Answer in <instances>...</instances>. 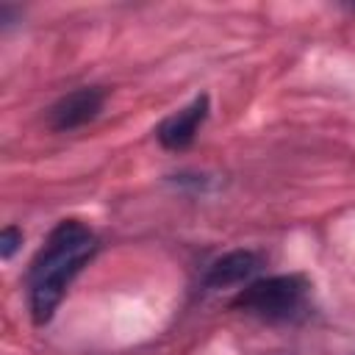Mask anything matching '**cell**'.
<instances>
[{"mask_svg":"<svg viewBox=\"0 0 355 355\" xmlns=\"http://www.w3.org/2000/svg\"><path fill=\"white\" fill-rule=\"evenodd\" d=\"M97 250H100L97 233L80 219H61L47 233L44 244L33 255L25 275L28 308L36 324H47L53 319L72 280L97 255Z\"/></svg>","mask_w":355,"mask_h":355,"instance_id":"6da1fadb","label":"cell"},{"mask_svg":"<svg viewBox=\"0 0 355 355\" xmlns=\"http://www.w3.org/2000/svg\"><path fill=\"white\" fill-rule=\"evenodd\" d=\"M308 294L311 283L302 275H272L247 283L230 305L261 322H297L308 313Z\"/></svg>","mask_w":355,"mask_h":355,"instance_id":"7a4b0ae2","label":"cell"},{"mask_svg":"<svg viewBox=\"0 0 355 355\" xmlns=\"http://www.w3.org/2000/svg\"><path fill=\"white\" fill-rule=\"evenodd\" d=\"M105 97H108V92L103 86H78V89L61 94L47 108V125L55 133L78 130V128H83L100 116Z\"/></svg>","mask_w":355,"mask_h":355,"instance_id":"3957f363","label":"cell"},{"mask_svg":"<svg viewBox=\"0 0 355 355\" xmlns=\"http://www.w3.org/2000/svg\"><path fill=\"white\" fill-rule=\"evenodd\" d=\"M208 111H211V100L208 94H197L189 105L178 108L175 114H169L166 119H161V125L155 128V139L164 150H186L194 144L202 122L208 119Z\"/></svg>","mask_w":355,"mask_h":355,"instance_id":"277c9868","label":"cell"},{"mask_svg":"<svg viewBox=\"0 0 355 355\" xmlns=\"http://www.w3.org/2000/svg\"><path fill=\"white\" fill-rule=\"evenodd\" d=\"M263 258L255 250H230L219 258H214L205 272H202V286L208 291H219V288H233V286H247L255 280V275L261 272Z\"/></svg>","mask_w":355,"mask_h":355,"instance_id":"5b68a950","label":"cell"},{"mask_svg":"<svg viewBox=\"0 0 355 355\" xmlns=\"http://www.w3.org/2000/svg\"><path fill=\"white\" fill-rule=\"evenodd\" d=\"M22 239H25V236H22V230H19L17 225H6L3 233H0V258H3V261H11L14 252L19 250Z\"/></svg>","mask_w":355,"mask_h":355,"instance_id":"8992f818","label":"cell"}]
</instances>
